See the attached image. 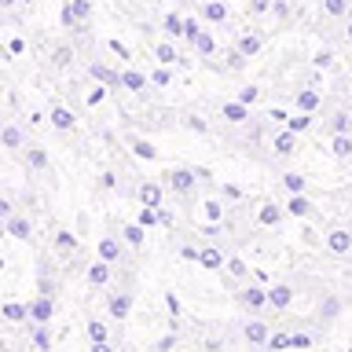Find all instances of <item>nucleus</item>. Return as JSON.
Segmentation results:
<instances>
[{"label":"nucleus","mask_w":352,"mask_h":352,"mask_svg":"<svg viewBox=\"0 0 352 352\" xmlns=\"http://www.w3.org/2000/svg\"><path fill=\"white\" fill-rule=\"evenodd\" d=\"M187 125H191L195 132H206V121L202 118H187Z\"/></svg>","instance_id":"51"},{"label":"nucleus","mask_w":352,"mask_h":352,"mask_svg":"<svg viewBox=\"0 0 352 352\" xmlns=\"http://www.w3.org/2000/svg\"><path fill=\"white\" fill-rule=\"evenodd\" d=\"M74 15H88V0H77V4H74Z\"/></svg>","instance_id":"54"},{"label":"nucleus","mask_w":352,"mask_h":352,"mask_svg":"<svg viewBox=\"0 0 352 352\" xmlns=\"http://www.w3.org/2000/svg\"><path fill=\"white\" fill-rule=\"evenodd\" d=\"M136 220H140L143 228H154V224H162V209H154V206H143Z\"/></svg>","instance_id":"24"},{"label":"nucleus","mask_w":352,"mask_h":352,"mask_svg":"<svg viewBox=\"0 0 352 352\" xmlns=\"http://www.w3.org/2000/svg\"><path fill=\"white\" fill-rule=\"evenodd\" d=\"M220 213H224V206H220V202H206V217L213 220V224L220 220Z\"/></svg>","instance_id":"41"},{"label":"nucleus","mask_w":352,"mask_h":352,"mask_svg":"<svg viewBox=\"0 0 352 352\" xmlns=\"http://www.w3.org/2000/svg\"><path fill=\"white\" fill-rule=\"evenodd\" d=\"M239 301L250 308V312H264V305H268V290L264 286H246V290L239 294Z\"/></svg>","instance_id":"3"},{"label":"nucleus","mask_w":352,"mask_h":352,"mask_svg":"<svg viewBox=\"0 0 352 352\" xmlns=\"http://www.w3.org/2000/svg\"><path fill=\"white\" fill-rule=\"evenodd\" d=\"M107 99V88H92V92H88V107H99Z\"/></svg>","instance_id":"43"},{"label":"nucleus","mask_w":352,"mask_h":352,"mask_svg":"<svg viewBox=\"0 0 352 352\" xmlns=\"http://www.w3.org/2000/svg\"><path fill=\"white\" fill-rule=\"evenodd\" d=\"M118 257H121V242L118 239H99V261H110V264H118Z\"/></svg>","instance_id":"12"},{"label":"nucleus","mask_w":352,"mask_h":352,"mask_svg":"<svg viewBox=\"0 0 352 352\" xmlns=\"http://www.w3.org/2000/svg\"><path fill=\"white\" fill-rule=\"evenodd\" d=\"M327 246L334 250V253H345V250L352 246V235H349V231H330V235H327Z\"/></svg>","instance_id":"23"},{"label":"nucleus","mask_w":352,"mask_h":352,"mask_svg":"<svg viewBox=\"0 0 352 352\" xmlns=\"http://www.w3.org/2000/svg\"><path fill=\"white\" fill-rule=\"evenodd\" d=\"M180 257H184V261H198V250H195V246H184Z\"/></svg>","instance_id":"49"},{"label":"nucleus","mask_w":352,"mask_h":352,"mask_svg":"<svg viewBox=\"0 0 352 352\" xmlns=\"http://www.w3.org/2000/svg\"><path fill=\"white\" fill-rule=\"evenodd\" d=\"M0 147H8V151L22 147V129H15V125H4V129H0Z\"/></svg>","instance_id":"18"},{"label":"nucleus","mask_w":352,"mask_h":352,"mask_svg":"<svg viewBox=\"0 0 352 352\" xmlns=\"http://www.w3.org/2000/svg\"><path fill=\"white\" fill-rule=\"evenodd\" d=\"M107 279H110V261L88 264V286H103Z\"/></svg>","instance_id":"15"},{"label":"nucleus","mask_w":352,"mask_h":352,"mask_svg":"<svg viewBox=\"0 0 352 352\" xmlns=\"http://www.w3.org/2000/svg\"><path fill=\"white\" fill-rule=\"evenodd\" d=\"M173 345H176V334H169V338H162V341H158V352H169Z\"/></svg>","instance_id":"48"},{"label":"nucleus","mask_w":352,"mask_h":352,"mask_svg":"<svg viewBox=\"0 0 352 352\" xmlns=\"http://www.w3.org/2000/svg\"><path fill=\"white\" fill-rule=\"evenodd\" d=\"M8 235V224H4V220H0V239H4Z\"/></svg>","instance_id":"57"},{"label":"nucleus","mask_w":352,"mask_h":352,"mask_svg":"<svg viewBox=\"0 0 352 352\" xmlns=\"http://www.w3.org/2000/svg\"><path fill=\"white\" fill-rule=\"evenodd\" d=\"M198 264L202 268H224V257H220L217 246H206V250H198Z\"/></svg>","instance_id":"17"},{"label":"nucleus","mask_w":352,"mask_h":352,"mask_svg":"<svg viewBox=\"0 0 352 352\" xmlns=\"http://www.w3.org/2000/svg\"><path fill=\"white\" fill-rule=\"evenodd\" d=\"M294 107L301 110V114H312V110H319V92H316V88L297 92V96H294Z\"/></svg>","instance_id":"10"},{"label":"nucleus","mask_w":352,"mask_h":352,"mask_svg":"<svg viewBox=\"0 0 352 352\" xmlns=\"http://www.w3.org/2000/svg\"><path fill=\"white\" fill-rule=\"evenodd\" d=\"M11 217H15V209H11L8 198H0V220H11Z\"/></svg>","instance_id":"44"},{"label":"nucleus","mask_w":352,"mask_h":352,"mask_svg":"<svg viewBox=\"0 0 352 352\" xmlns=\"http://www.w3.org/2000/svg\"><path fill=\"white\" fill-rule=\"evenodd\" d=\"M239 99H242V103H257V99H261V88L257 85H246V88H239Z\"/></svg>","instance_id":"30"},{"label":"nucleus","mask_w":352,"mask_h":352,"mask_svg":"<svg viewBox=\"0 0 352 352\" xmlns=\"http://www.w3.org/2000/svg\"><path fill=\"white\" fill-rule=\"evenodd\" d=\"M121 235H125L129 246H143V239H147V228H143L140 220H136V224H125V228H121Z\"/></svg>","instance_id":"20"},{"label":"nucleus","mask_w":352,"mask_h":352,"mask_svg":"<svg viewBox=\"0 0 352 352\" xmlns=\"http://www.w3.org/2000/svg\"><path fill=\"white\" fill-rule=\"evenodd\" d=\"M107 308H110V316H114L118 323H125L129 312H132V294H114V297L107 301Z\"/></svg>","instance_id":"4"},{"label":"nucleus","mask_w":352,"mask_h":352,"mask_svg":"<svg viewBox=\"0 0 352 352\" xmlns=\"http://www.w3.org/2000/svg\"><path fill=\"white\" fill-rule=\"evenodd\" d=\"M55 250H77V239L70 231H59V235H55Z\"/></svg>","instance_id":"32"},{"label":"nucleus","mask_w":352,"mask_h":352,"mask_svg":"<svg viewBox=\"0 0 352 352\" xmlns=\"http://www.w3.org/2000/svg\"><path fill=\"white\" fill-rule=\"evenodd\" d=\"M268 323H261V319H250L246 323V341L250 345H268Z\"/></svg>","instance_id":"8"},{"label":"nucleus","mask_w":352,"mask_h":352,"mask_svg":"<svg viewBox=\"0 0 352 352\" xmlns=\"http://www.w3.org/2000/svg\"><path fill=\"white\" fill-rule=\"evenodd\" d=\"M220 114H224L231 125H242V121L250 118V110H246V103H242V99H231V103H224L220 107Z\"/></svg>","instance_id":"7"},{"label":"nucleus","mask_w":352,"mask_h":352,"mask_svg":"<svg viewBox=\"0 0 352 352\" xmlns=\"http://www.w3.org/2000/svg\"><path fill=\"white\" fill-rule=\"evenodd\" d=\"M327 8H330V11H334V15H338V11L345 8V4H341V0H327Z\"/></svg>","instance_id":"56"},{"label":"nucleus","mask_w":352,"mask_h":352,"mask_svg":"<svg viewBox=\"0 0 352 352\" xmlns=\"http://www.w3.org/2000/svg\"><path fill=\"white\" fill-rule=\"evenodd\" d=\"M224 268L231 272V279H242V275H246V261H242V257H231V261H224Z\"/></svg>","instance_id":"29"},{"label":"nucleus","mask_w":352,"mask_h":352,"mask_svg":"<svg viewBox=\"0 0 352 352\" xmlns=\"http://www.w3.org/2000/svg\"><path fill=\"white\" fill-rule=\"evenodd\" d=\"M121 88H129V92H143V88H147V77L136 74V70H125V74H121Z\"/></svg>","instance_id":"22"},{"label":"nucleus","mask_w":352,"mask_h":352,"mask_svg":"<svg viewBox=\"0 0 352 352\" xmlns=\"http://www.w3.org/2000/svg\"><path fill=\"white\" fill-rule=\"evenodd\" d=\"M308 345H312L308 334H290V349H308Z\"/></svg>","instance_id":"42"},{"label":"nucleus","mask_w":352,"mask_h":352,"mask_svg":"<svg viewBox=\"0 0 352 352\" xmlns=\"http://www.w3.org/2000/svg\"><path fill=\"white\" fill-rule=\"evenodd\" d=\"M334 132H349V114H334Z\"/></svg>","instance_id":"45"},{"label":"nucleus","mask_w":352,"mask_h":352,"mask_svg":"<svg viewBox=\"0 0 352 352\" xmlns=\"http://www.w3.org/2000/svg\"><path fill=\"white\" fill-rule=\"evenodd\" d=\"M286 213H290V217H308V213H312V202H308L305 195H290V202H286Z\"/></svg>","instance_id":"19"},{"label":"nucleus","mask_w":352,"mask_h":352,"mask_svg":"<svg viewBox=\"0 0 352 352\" xmlns=\"http://www.w3.org/2000/svg\"><path fill=\"white\" fill-rule=\"evenodd\" d=\"M92 352H114V349H110V341H92Z\"/></svg>","instance_id":"53"},{"label":"nucleus","mask_w":352,"mask_h":352,"mask_svg":"<svg viewBox=\"0 0 352 352\" xmlns=\"http://www.w3.org/2000/svg\"><path fill=\"white\" fill-rule=\"evenodd\" d=\"M169 81H173V77H169V70H154V74H151V85H158V88H165Z\"/></svg>","instance_id":"39"},{"label":"nucleus","mask_w":352,"mask_h":352,"mask_svg":"<svg viewBox=\"0 0 352 352\" xmlns=\"http://www.w3.org/2000/svg\"><path fill=\"white\" fill-rule=\"evenodd\" d=\"M195 44H198V52H202V55H209V52H213V37H209V33H198V37H195Z\"/></svg>","instance_id":"37"},{"label":"nucleus","mask_w":352,"mask_h":352,"mask_svg":"<svg viewBox=\"0 0 352 352\" xmlns=\"http://www.w3.org/2000/svg\"><path fill=\"white\" fill-rule=\"evenodd\" d=\"M158 59H162L165 66H169V63H176V48H169V44H162V48H158Z\"/></svg>","instance_id":"40"},{"label":"nucleus","mask_w":352,"mask_h":352,"mask_svg":"<svg viewBox=\"0 0 352 352\" xmlns=\"http://www.w3.org/2000/svg\"><path fill=\"white\" fill-rule=\"evenodd\" d=\"M0 316H4L8 323H26V319H30V305H19V301H4V305H0Z\"/></svg>","instance_id":"6"},{"label":"nucleus","mask_w":352,"mask_h":352,"mask_svg":"<svg viewBox=\"0 0 352 352\" xmlns=\"http://www.w3.org/2000/svg\"><path fill=\"white\" fill-rule=\"evenodd\" d=\"M224 198H242V191H239L235 184H224Z\"/></svg>","instance_id":"50"},{"label":"nucleus","mask_w":352,"mask_h":352,"mask_svg":"<svg viewBox=\"0 0 352 352\" xmlns=\"http://www.w3.org/2000/svg\"><path fill=\"white\" fill-rule=\"evenodd\" d=\"M4 224H8V235H11V239H22V242H26V239L33 235V224H30L26 217H11V220H4Z\"/></svg>","instance_id":"11"},{"label":"nucleus","mask_w":352,"mask_h":352,"mask_svg":"<svg viewBox=\"0 0 352 352\" xmlns=\"http://www.w3.org/2000/svg\"><path fill=\"white\" fill-rule=\"evenodd\" d=\"M52 290H55V283L48 279V275H44V279H41V294H48V297H52Z\"/></svg>","instance_id":"52"},{"label":"nucleus","mask_w":352,"mask_h":352,"mask_svg":"<svg viewBox=\"0 0 352 352\" xmlns=\"http://www.w3.org/2000/svg\"><path fill=\"white\" fill-rule=\"evenodd\" d=\"M88 341H107V327L92 319V323H88Z\"/></svg>","instance_id":"34"},{"label":"nucleus","mask_w":352,"mask_h":352,"mask_svg":"<svg viewBox=\"0 0 352 352\" xmlns=\"http://www.w3.org/2000/svg\"><path fill=\"white\" fill-rule=\"evenodd\" d=\"M334 154H338V158H349V154H352V140L345 136V132H338V140H334Z\"/></svg>","instance_id":"28"},{"label":"nucleus","mask_w":352,"mask_h":352,"mask_svg":"<svg viewBox=\"0 0 352 352\" xmlns=\"http://www.w3.org/2000/svg\"><path fill=\"white\" fill-rule=\"evenodd\" d=\"M165 184H169L176 195H191L195 184H198V176H195V169H169V173H165Z\"/></svg>","instance_id":"1"},{"label":"nucleus","mask_w":352,"mask_h":352,"mask_svg":"<svg viewBox=\"0 0 352 352\" xmlns=\"http://www.w3.org/2000/svg\"><path fill=\"white\" fill-rule=\"evenodd\" d=\"M312 125V114H297V118H286V129H294V132H301Z\"/></svg>","instance_id":"31"},{"label":"nucleus","mask_w":352,"mask_h":352,"mask_svg":"<svg viewBox=\"0 0 352 352\" xmlns=\"http://www.w3.org/2000/svg\"><path fill=\"white\" fill-rule=\"evenodd\" d=\"M195 176H198V180H206V184H209V180H213V169H195Z\"/></svg>","instance_id":"55"},{"label":"nucleus","mask_w":352,"mask_h":352,"mask_svg":"<svg viewBox=\"0 0 352 352\" xmlns=\"http://www.w3.org/2000/svg\"><path fill=\"white\" fill-rule=\"evenodd\" d=\"M165 33H173V37H180V33H184V22L176 19V15H169V19H165Z\"/></svg>","instance_id":"36"},{"label":"nucleus","mask_w":352,"mask_h":352,"mask_svg":"<svg viewBox=\"0 0 352 352\" xmlns=\"http://www.w3.org/2000/svg\"><path fill=\"white\" fill-rule=\"evenodd\" d=\"M52 312H55L52 297H48V294H41L37 301H30V327H44V323H52Z\"/></svg>","instance_id":"2"},{"label":"nucleus","mask_w":352,"mask_h":352,"mask_svg":"<svg viewBox=\"0 0 352 352\" xmlns=\"http://www.w3.org/2000/svg\"><path fill=\"white\" fill-rule=\"evenodd\" d=\"M30 165L33 169H44V165H48V154H44L41 147H30Z\"/></svg>","instance_id":"33"},{"label":"nucleus","mask_w":352,"mask_h":352,"mask_svg":"<svg viewBox=\"0 0 352 352\" xmlns=\"http://www.w3.org/2000/svg\"><path fill=\"white\" fill-rule=\"evenodd\" d=\"M88 74L96 77V81H103V85H110V88H121V74H114V70H107V66H88Z\"/></svg>","instance_id":"16"},{"label":"nucleus","mask_w":352,"mask_h":352,"mask_svg":"<svg viewBox=\"0 0 352 352\" xmlns=\"http://www.w3.org/2000/svg\"><path fill=\"white\" fill-rule=\"evenodd\" d=\"M206 15L209 19H224V8H220V4H206Z\"/></svg>","instance_id":"46"},{"label":"nucleus","mask_w":352,"mask_h":352,"mask_svg":"<svg viewBox=\"0 0 352 352\" xmlns=\"http://www.w3.org/2000/svg\"><path fill=\"white\" fill-rule=\"evenodd\" d=\"M268 349H290V334H272L268 338Z\"/></svg>","instance_id":"38"},{"label":"nucleus","mask_w":352,"mask_h":352,"mask_svg":"<svg viewBox=\"0 0 352 352\" xmlns=\"http://www.w3.org/2000/svg\"><path fill=\"white\" fill-rule=\"evenodd\" d=\"M48 118H52V125H55V129H63V132H66V129H74V121H77L66 107H52V114H48Z\"/></svg>","instance_id":"21"},{"label":"nucleus","mask_w":352,"mask_h":352,"mask_svg":"<svg viewBox=\"0 0 352 352\" xmlns=\"http://www.w3.org/2000/svg\"><path fill=\"white\" fill-rule=\"evenodd\" d=\"M140 202L162 209V184H143V187H140Z\"/></svg>","instance_id":"14"},{"label":"nucleus","mask_w":352,"mask_h":352,"mask_svg":"<svg viewBox=\"0 0 352 352\" xmlns=\"http://www.w3.org/2000/svg\"><path fill=\"white\" fill-rule=\"evenodd\" d=\"M294 151H297V132L294 129L279 132V136H275V154H279V158H290Z\"/></svg>","instance_id":"9"},{"label":"nucleus","mask_w":352,"mask_h":352,"mask_svg":"<svg viewBox=\"0 0 352 352\" xmlns=\"http://www.w3.org/2000/svg\"><path fill=\"white\" fill-rule=\"evenodd\" d=\"M70 59H74V55H70V48H59V52H55V63H59V66H66Z\"/></svg>","instance_id":"47"},{"label":"nucleus","mask_w":352,"mask_h":352,"mask_svg":"<svg viewBox=\"0 0 352 352\" xmlns=\"http://www.w3.org/2000/svg\"><path fill=\"white\" fill-rule=\"evenodd\" d=\"M257 220H261L264 228H275V224H279V220H283V209L275 206V202H264V206L257 209Z\"/></svg>","instance_id":"13"},{"label":"nucleus","mask_w":352,"mask_h":352,"mask_svg":"<svg viewBox=\"0 0 352 352\" xmlns=\"http://www.w3.org/2000/svg\"><path fill=\"white\" fill-rule=\"evenodd\" d=\"M33 349H52V338H48V323H44V327H33Z\"/></svg>","instance_id":"26"},{"label":"nucleus","mask_w":352,"mask_h":352,"mask_svg":"<svg viewBox=\"0 0 352 352\" xmlns=\"http://www.w3.org/2000/svg\"><path fill=\"white\" fill-rule=\"evenodd\" d=\"M132 151H136V158H147V162H151V158H158V151H154L147 140H132Z\"/></svg>","instance_id":"27"},{"label":"nucleus","mask_w":352,"mask_h":352,"mask_svg":"<svg viewBox=\"0 0 352 352\" xmlns=\"http://www.w3.org/2000/svg\"><path fill=\"white\" fill-rule=\"evenodd\" d=\"M206 352H220V349H217V345H209V349H206Z\"/></svg>","instance_id":"58"},{"label":"nucleus","mask_w":352,"mask_h":352,"mask_svg":"<svg viewBox=\"0 0 352 352\" xmlns=\"http://www.w3.org/2000/svg\"><path fill=\"white\" fill-rule=\"evenodd\" d=\"M290 301H294V286H286V283L268 286V305L272 308H290Z\"/></svg>","instance_id":"5"},{"label":"nucleus","mask_w":352,"mask_h":352,"mask_svg":"<svg viewBox=\"0 0 352 352\" xmlns=\"http://www.w3.org/2000/svg\"><path fill=\"white\" fill-rule=\"evenodd\" d=\"M257 48H261V41H257V37H242V41H239V52H242V55H253Z\"/></svg>","instance_id":"35"},{"label":"nucleus","mask_w":352,"mask_h":352,"mask_svg":"<svg viewBox=\"0 0 352 352\" xmlns=\"http://www.w3.org/2000/svg\"><path fill=\"white\" fill-rule=\"evenodd\" d=\"M283 187H286L290 195H301V191H305V176H297V173H286V176H283Z\"/></svg>","instance_id":"25"}]
</instances>
